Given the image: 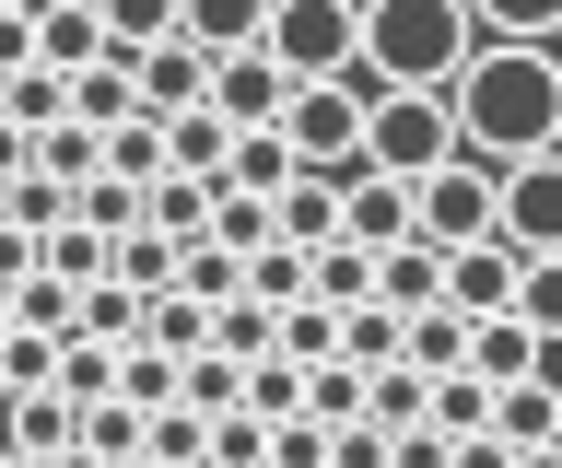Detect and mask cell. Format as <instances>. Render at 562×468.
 Masks as SVG:
<instances>
[{"label":"cell","instance_id":"17","mask_svg":"<svg viewBox=\"0 0 562 468\" xmlns=\"http://www.w3.org/2000/svg\"><path fill=\"white\" fill-rule=\"evenodd\" d=\"M258 24H270V0H176V36L200 47V59H235V47H258Z\"/></svg>","mask_w":562,"mask_h":468},{"label":"cell","instance_id":"2","mask_svg":"<svg viewBox=\"0 0 562 468\" xmlns=\"http://www.w3.org/2000/svg\"><path fill=\"white\" fill-rule=\"evenodd\" d=\"M469 0H363V71L351 82H398V94H446L469 71Z\"/></svg>","mask_w":562,"mask_h":468},{"label":"cell","instance_id":"16","mask_svg":"<svg viewBox=\"0 0 562 468\" xmlns=\"http://www.w3.org/2000/svg\"><path fill=\"white\" fill-rule=\"evenodd\" d=\"M398 363L411 375H469V317L457 305H411L398 317Z\"/></svg>","mask_w":562,"mask_h":468},{"label":"cell","instance_id":"1","mask_svg":"<svg viewBox=\"0 0 562 468\" xmlns=\"http://www.w3.org/2000/svg\"><path fill=\"white\" fill-rule=\"evenodd\" d=\"M457 152L481 164H527V152H562V47H469V71L446 82Z\"/></svg>","mask_w":562,"mask_h":468},{"label":"cell","instance_id":"23","mask_svg":"<svg viewBox=\"0 0 562 468\" xmlns=\"http://www.w3.org/2000/svg\"><path fill=\"white\" fill-rule=\"evenodd\" d=\"M140 222H153L165 247H200V222H211V187H200V176H153V187H140Z\"/></svg>","mask_w":562,"mask_h":468},{"label":"cell","instance_id":"4","mask_svg":"<svg viewBox=\"0 0 562 468\" xmlns=\"http://www.w3.org/2000/svg\"><path fill=\"white\" fill-rule=\"evenodd\" d=\"M434 164H457V117H446V94H398V82H363V176L422 187Z\"/></svg>","mask_w":562,"mask_h":468},{"label":"cell","instance_id":"24","mask_svg":"<svg viewBox=\"0 0 562 468\" xmlns=\"http://www.w3.org/2000/svg\"><path fill=\"white\" fill-rule=\"evenodd\" d=\"M105 282H117V293H165V282H176V247L153 235V222H130V235H105Z\"/></svg>","mask_w":562,"mask_h":468},{"label":"cell","instance_id":"14","mask_svg":"<svg viewBox=\"0 0 562 468\" xmlns=\"http://www.w3.org/2000/svg\"><path fill=\"white\" fill-rule=\"evenodd\" d=\"M481 433H492V445H504V457H527V445H551V433H562V398L539 387V375H516V387H492Z\"/></svg>","mask_w":562,"mask_h":468},{"label":"cell","instance_id":"27","mask_svg":"<svg viewBox=\"0 0 562 468\" xmlns=\"http://www.w3.org/2000/svg\"><path fill=\"white\" fill-rule=\"evenodd\" d=\"M527 363H539V340H527L516 317H469V375H481V387H516Z\"/></svg>","mask_w":562,"mask_h":468},{"label":"cell","instance_id":"3","mask_svg":"<svg viewBox=\"0 0 562 468\" xmlns=\"http://www.w3.org/2000/svg\"><path fill=\"white\" fill-rule=\"evenodd\" d=\"M258 59L281 82H351L363 71V0H270Z\"/></svg>","mask_w":562,"mask_h":468},{"label":"cell","instance_id":"43","mask_svg":"<svg viewBox=\"0 0 562 468\" xmlns=\"http://www.w3.org/2000/svg\"><path fill=\"white\" fill-rule=\"evenodd\" d=\"M130 468H153V457H130Z\"/></svg>","mask_w":562,"mask_h":468},{"label":"cell","instance_id":"20","mask_svg":"<svg viewBox=\"0 0 562 468\" xmlns=\"http://www.w3.org/2000/svg\"><path fill=\"white\" fill-rule=\"evenodd\" d=\"M211 247L223 258H258V247H281L270 235V199H258V187H211V222H200Z\"/></svg>","mask_w":562,"mask_h":468},{"label":"cell","instance_id":"39","mask_svg":"<svg viewBox=\"0 0 562 468\" xmlns=\"http://www.w3.org/2000/svg\"><path fill=\"white\" fill-rule=\"evenodd\" d=\"M35 71V12H0V82Z\"/></svg>","mask_w":562,"mask_h":468},{"label":"cell","instance_id":"11","mask_svg":"<svg viewBox=\"0 0 562 468\" xmlns=\"http://www.w3.org/2000/svg\"><path fill=\"white\" fill-rule=\"evenodd\" d=\"M270 235L293 258H316V247H340V176H305V164H293V176L270 187Z\"/></svg>","mask_w":562,"mask_h":468},{"label":"cell","instance_id":"30","mask_svg":"<svg viewBox=\"0 0 562 468\" xmlns=\"http://www.w3.org/2000/svg\"><path fill=\"white\" fill-rule=\"evenodd\" d=\"M504 317L527 328V340H562V258H516V305Z\"/></svg>","mask_w":562,"mask_h":468},{"label":"cell","instance_id":"19","mask_svg":"<svg viewBox=\"0 0 562 468\" xmlns=\"http://www.w3.org/2000/svg\"><path fill=\"white\" fill-rule=\"evenodd\" d=\"M434 293H446V258L422 247V235L375 258V305H386V317H411V305H434Z\"/></svg>","mask_w":562,"mask_h":468},{"label":"cell","instance_id":"44","mask_svg":"<svg viewBox=\"0 0 562 468\" xmlns=\"http://www.w3.org/2000/svg\"><path fill=\"white\" fill-rule=\"evenodd\" d=\"M551 445H562V433H551Z\"/></svg>","mask_w":562,"mask_h":468},{"label":"cell","instance_id":"36","mask_svg":"<svg viewBox=\"0 0 562 468\" xmlns=\"http://www.w3.org/2000/svg\"><path fill=\"white\" fill-rule=\"evenodd\" d=\"M12 328H47V340H70V282H12Z\"/></svg>","mask_w":562,"mask_h":468},{"label":"cell","instance_id":"15","mask_svg":"<svg viewBox=\"0 0 562 468\" xmlns=\"http://www.w3.org/2000/svg\"><path fill=\"white\" fill-rule=\"evenodd\" d=\"M94 176H117V187H153V176H165V117H105V129H94Z\"/></svg>","mask_w":562,"mask_h":468},{"label":"cell","instance_id":"10","mask_svg":"<svg viewBox=\"0 0 562 468\" xmlns=\"http://www.w3.org/2000/svg\"><path fill=\"white\" fill-rule=\"evenodd\" d=\"M281 94H293V82H281L258 47H235V59H211V94H200V106L223 117V129H270V117H281Z\"/></svg>","mask_w":562,"mask_h":468},{"label":"cell","instance_id":"25","mask_svg":"<svg viewBox=\"0 0 562 468\" xmlns=\"http://www.w3.org/2000/svg\"><path fill=\"white\" fill-rule=\"evenodd\" d=\"M305 293L328 305V317H351V305H375V258H363V247H316L305 258Z\"/></svg>","mask_w":562,"mask_h":468},{"label":"cell","instance_id":"8","mask_svg":"<svg viewBox=\"0 0 562 468\" xmlns=\"http://www.w3.org/2000/svg\"><path fill=\"white\" fill-rule=\"evenodd\" d=\"M211 94V59L188 36H153V47H130V106L140 117H176V106H200Z\"/></svg>","mask_w":562,"mask_h":468},{"label":"cell","instance_id":"5","mask_svg":"<svg viewBox=\"0 0 562 468\" xmlns=\"http://www.w3.org/2000/svg\"><path fill=\"white\" fill-rule=\"evenodd\" d=\"M270 129H281V152L305 176H351L363 164V82H293Z\"/></svg>","mask_w":562,"mask_h":468},{"label":"cell","instance_id":"41","mask_svg":"<svg viewBox=\"0 0 562 468\" xmlns=\"http://www.w3.org/2000/svg\"><path fill=\"white\" fill-rule=\"evenodd\" d=\"M516 468H562V445H527V457H516Z\"/></svg>","mask_w":562,"mask_h":468},{"label":"cell","instance_id":"37","mask_svg":"<svg viewBox=\"0 0 562 468\" xmlns=\"http://www.w3.org/2000/svg\"><path fill=\"white\" fill-rule=\"evenodd\" d=\"M246 293H258V305H293V293H305V258H293V247H258V258H246Z\"/></svg>","mask_w":562,"mask_h":468},{"label":"cell","instance_id":"21","mask_svg":"<svg viewBox=\"0 0 562 468\" xmlns=\"http://www.w3.org/2000/svg\"><path fill=\"white\" fill-rule=\"evenodd\" d=\"M469 24L492 47H562V0H469Z\"/></svg>","mask_w":562,"mask_h":468},{"label":"cell","instance_id":"12","mask_svg":"<svg viewBox=\"0 0 562 468\" xmlns=\"http://www.w3.org/2000/svg\"><path fill=\"white\" fill-rule=\"evenodd\" d=\"M94 59H105V24H94V0H35V71L82 82Z\"/></svg>","mask_w":562,"mask_h":468},{"label":"cell","instance_id":"42","mask_svg":"<svg viewBox=\"0 0 562 468\" xmlns=\"http://www.w3.org/2000/svg\"><path fill=\"white\" fill-rule=\"evenodd\" d=\"M0 12H35V0H0Z\"/></svg>","mask_w":562,"mask_h":468},{"label":"cell","instance_id":"34","mask_svg":"<svg viewBox=\"0 0 562 468\" xmlns=\"http://www.w3.org/2000/svg\"><path fill=\"white\" fill-rule=\"evenodd\" d=\"M305 422H363V375H351V363H305Z\"/></svg>","mask_w":562,"mask_h":468},{"label":"cell","instance_id":"9","mask_svg":"<svg viewBox=\"0 0 562 468\" xmlns=\"http://www.w3.org/2000/svg\"><path fill=\"white\" fill-rule=\"evenodd\" d=\"M340 247H363V258L411 247V187H398V176H363V164H351V176H340Z\"/></svg>","mask_w":562,"mask_h":468},{"label":"cell","instance_id":"18","mask_svg":"<svg viewBox=\"0 0 562 468\" xmlns=\"http://www.w3.org/2000/svg\"><path fill=\"white\" fill-rule=\"evenodd\" d=\"M0 445H12V457H70V398L59 387L0 398Z\"/></svg>","mask_w":562,"mask_h":468},{"label":"cell","instance_id":"7","mask_svg":"<svg viewBox=\"0 0 562 468\" xmlns=\"http://www.w3.org/2000/svg\"><path fill=\"white\" fill-rule=\"evenodd\" d=\"M492 247L562 258V152H527V164H504V187H492Z\"/></svg>","mask_w":562,"mask_h":468},{"label":"cell","instance_id":"35","mask_svg":"<svg viewBox=\"0 0 562 468\" xmlns=\"http://www.w3.org/2000/svg\"><path fill=\"white\" fill-rule=\"evenodd\" d=\"M340 363H351V375L398 363V317H386V305H351V317H340Z\"/></svg>","mask_w":562,"mask_h":468},{"label":"cell","instance_id":"38","mask_svg":"<svg viewBox=\"0 0 562 468\" xmlns=\"http://www.w3.org/2000/svg\"><path fill=\"white\" fill-rule=\"evenodd\" d=\"M270 468H328V422H305V410L270 422Z\"/></svg>","mask_w":562,"mask_h":468},{"label":"cell","instance_id":"32","mask_svg":"<svg viewBox=\"0 0 562 468\" xmlns=\"http://www.w3.org/2000/svg\"><path fill=\"white\" fill-rule=\"evenodd\" d=\"M281 176H293V152H281V129H235V152H223V187H258V199H270Z\"/></svg>","mask_w":562,"mask_h":468},{"label":"cell","instance_id":"29","mask_svg":"<svg viewBox=\"0 0 562 468\" xmlns=\"http://www.w3.org/2000/svg\"><path fill=\"white\" fill-rule=\"evenodd\" d=\"M105 398H130V410H176V363L153 352V340H130V352L105 363Z\"/></svg>","mask_w":562,"mask_h":468},{"label":"cell","instance_id":"22","mask_svg":"<svg viewBox=\"0 0 562 468\" xmlns=\"http://www.w3.org/2000/svg\"><path fill=\"white\" fill-rule=\"evenodd\" d=\"M270 317H281V305H258V293H235V305H211L200 352H223V363H270Z\"/></svg>","mask_w":562,"mask_h":468},{"label":"cell","instance_id":"28","mask_svg":"<svg viewBox=\"0 0 562 468\" xmlns=\"http://www.w3.org/2000/svg\"><path fill=\"white\" fill-rule=\"evenodd\" d=\"M59 117H70V82L59 71H12V82H0V129L35 141V129H59Z\"/></svg>","mask_w":562,"mask_h":468},{"label":"cell","instance_id":"40","mask_svg":"<svg viewBox=\"0 0 562 468\" xmlns=\"http://www.w3.org/2000/svg\"><path fill=\"white\" fill-rule=\"evenodd\" d=\"M0 176H24V129H0Z\"/></svg>","mask_w":562,"mask_h":468},{"label":"cell","instance_id":"6","mask_svg":"<svg viewBox=\"0 0 562 468\" xmlns=\"http://www.w3.org/2000/svg\"><path fill=\"white\" fill-rule=\"evenodd\" d=\"M492 187H504V164H481V152L434 164V176L411 187V235H422L434 258H457V247H492Z\"/></svg>","mask_w":562,"mask_h":468},{"label":"cell","instance_id":"13","mask_svg":"<svg viewBox=\"0 0 562 468\" xmlns=\"http://www.w3.org/2000/svg\"><path fill=\"white\" fill-rule=\"evenodd\" d=\"M434 305H457V317H504V305H516V247H457Z\"/></svg>","mask_w":562,"mask_h":468},{"label":"cell","instance_id":"26","mask_svg":"<svg viewBox=\"0 0 562 468\" xmlns=\"http://www.w3.org/2000/svg\"><path fill=\"white\" fill-rule=\"evenodd\" d=\"M270 352L281 363H340V317H328L316 293H293V305L270 317Z\"/></svg>","mask_w":562,"mask_h":468},{"label":"cell","instance_id":"31","mask_svg":"<svg viewBox=\"0 0 562 468\" xmlns=\"http://www.w3.org/2000/svg\"><path fill=\"white\" fill-rule=\"evenodd\" d=\"M481 410H492L481 375H434V387H422V422L446 433V445H457V433H481Z\"/></svg>","mask_w":562,"mask_h":468},{"label":"cell","instance_id":"33","mask_svg":"<svg viewBox=\"0 0 562 468\" xmlns=\"http://www.w3.org/2000/svg\"><path fill=\"white\" fill-rule=\"evenodd\" d=\"M94 24H105V47H117V59H130V47L176 36V0H94Z\"/></svg>","mask_w":562,"mask_h":468}]
</instances>
